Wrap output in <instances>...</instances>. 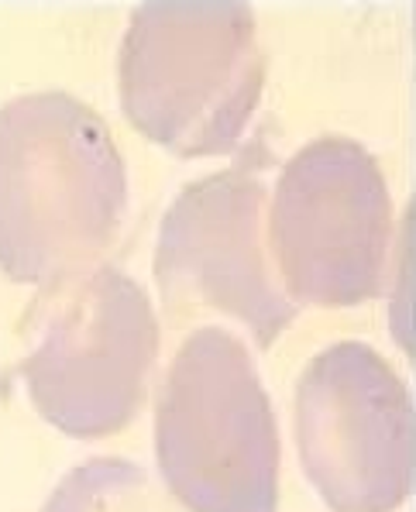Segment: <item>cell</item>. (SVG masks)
I'll return each instance as SVG.
<instances>
[{
	"mask_svg": "<svg viewBox=\"0 0 416 512\" xmlns=\"http://www.w3.org/2000/svg\"><path fill=\"white\" fill-rule=\"evenodd\" d=\"M128 210V172L111 128L69 93L0 107V272L52 286L97 265Z\"/></svg>",
	"mask_w": 416,
	"mask_h": 512,
	"instance_id": "cell-1",
	"label": "cell"
},
{
	"mask_svg": "<svg viewBox=\"0 0 416 512\" xmlns=\"http://www.w3.org/2000/svg\"><path fill=\"white\" fill-rule=\"evenodd\" d=\"M117 76L138 135L179 159L234 152L265 86L255 14L241 0H148Z\"/></svg>",
	"mask_w": 416,
	"mask_h": 512,
	"instance_id": "cell-2",
	"label": "cell"
},
{
	"mask_svg": "<svg viewBox=\"0 0 416 512\" xmlns=\"http://www.w3.org/2000/svg\"><path fill=\"white\" fill-rule=\"evenodd\" d=\"M18 375L31 406L66 437L124 430L148 396L159 320L148 293L114 265H90L42 286L21 320Z\"/></svg>",
	"mask_w": 416,
	"mask_h": 512,
	"instance_id": "cell-3",
	"label": "cell"
},
{
	"mask_svg": "<svg viewBox=\"0 0 416 512\" xmlns=\"http://www.w3.org/2000/svg\"><path fill=\"white\" fill-rule=\"evenodd\" d=\"M155 458L190 512H279L276 413L245 344L224 327H200L172 358Z\"/></svg>",
	"mask_w": 416,
	"mask_h": 512,
	"instance_id": "cell-4",
	"label": "cell"
},
{
	"mask_svg": "<svg viewBox=\"0 0 416 512\" xmlns=\"http://www.w3.org/2000/svg\"><path fill=\"white\" fill-rule=\"evenodd\" d=\"M389 231L386 176L358 141L317 138L282 169L269 241L293 303L358 306L379 296Z\"/></svg>",
	"mask_w": 416,
	"mask_h": 512,
	"instance_id": "cell-5",
	"label": "cell"
},
{
	"mask_svg": "<svg viewBox=\"0 0 416 512\" xmlns=\"http://www.w3.org/2000/svg\"><path fill=\"white\" fill-rule=\"evenodd\" d=\"M296 447L334 512H396L416 482L410 389L368 344H331L296 385Z\"/></svg>",
	"mask_w": 416,
	"mask_h": 512,
	"instance_id": "cell-6",
	"label": "cell"
},
{
	"mask_svg": "<svg viewBox=\"0 0 416 512\" xmlns=\"http://www.w3.org/2000/svg\"><path fill=\"white\" fill-rule=\"evenodd\" d=\"M265 162L262 141H251L231 169L186 186L162 217L155 248V279L169 317L217 310L238 320L262 351L300 313L262 241L265 186L258 165Z\"/></svg>",
	"mask_w": 416,
	"mask_h": 512,
	"instance_id": "cell-7",
	"label": "cell"
},
{
	"mask_svg": "<svg viewBox=\"0 0 416 512\" xmlns=\"http://www.w3.org/2000/svg\"><path fill=\"white\" fill-rule=\"evenodd\" d=\"M42 512H176L141 464L93 458L56 485Z\"/></svg>",
	"mask_w": 416,
	"mask_h": 512,
	"instance_id": "cell-8",
	"label": "cell"
}]
</instances>
